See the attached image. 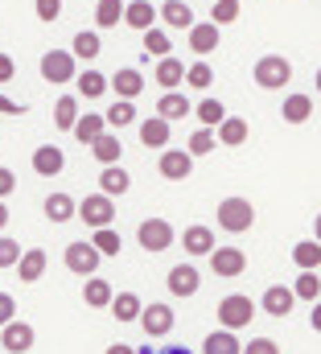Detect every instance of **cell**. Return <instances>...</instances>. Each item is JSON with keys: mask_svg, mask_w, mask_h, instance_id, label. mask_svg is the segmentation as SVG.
<instances>
[{"mask_svg": "<svg viewBox=\"0 0 321 354\" xmlns=\"http://www.w3.org/2000/svg\"><path fill=\"white\" fill-rule=\"evenodd\" d=\"M136 354H157V351H153V346H140V351H136Z\"/></svg>", "mask_w": 321, "mask_h": 354, "instance_id": "cell-58", "label": "cell"}, {"mask_svg": "<svg viewBox=\"0 0 321 354\" xmlns=\"http://www.w3.org/2000/svg\"><path fill=\"white\" fill-rule=\"evenodd\" d=\"M243 140H247V120L227 115V120L219 124V145H243Z\"/></svg>", "mask_w": 321, "mask_h": 354, "instance_id": "cell-38", "label": "cell"}, {"mask_svg": "<svg viewBox=\"0 0 321 354\" xmlns=\"http://www.w3.org/2000/svg\"><path fill=\"white\" fill-rule=\"evenodd\" d=\"M25 107L17 103V99H8V95H0V115H21Z\"/></svg>", "mask_w": 321, "mask_h": 354, "instance_id": "cell-52", "label": "cell"}, {"mask_svg": "<svg viewBox=\"0 0 321 354\" xmlns=\"http://www.w3.org/2000/svg\"><path fill=\"white\" fill-rule=\"evenodd\" d=\"M62 165H66V157H62L58 145H42V149L33 153V174L37 177H58L62 174Z\"/></svg>", "mask_w": 321, "mask_h": 354, "instance_id": "cell-18", "label": "cell"}, {"mask_svg": "<svg viewBox=\"0 0 321 354\" xmlns=\"http://www.w3.org/2000/svg\"><path fill=\"white\" fill-rule=\"evenodd\" d=\"M0 346L8 354H29V346H33V326L12 317L8 326H0Z\"/></svg>", "mask_w": 321, "mask_h": 354, "instance_id": "cell-10", "label": "cell"}, {"mask_svg": "<svg viewBox=\"0 0 321 354\" xmlns=\"http://www.w3.org/2000/svg\"><path fill=\"white\" fill-rule=\"evenodd\" d=\"M33 8H37L42 21H58L62 17V0H33Z\"/></svg>", "mask_w": 321, "mask_h": 354, "instance_id": "cell-47", "label": "cell"}, {"mask_svg": "<svg viewBox=\"0 0 321 354\" xmlns=\"http://www.w3.org/2000/svg\"><path fill=\"white\" fill-rule=\"evenodd\" d=\"M185 83H190L194 91H206L210 83H214V71H210V62H206V58H198V62L185 71Z\"/></svg>", "mask_w": 321, "mask_h": 354, "instance_id": "cell-42", "label": "cell"}, {"mask_svg": "<svg viewBox=\"0 0 321 354\" xmlns=\"http://www.w3.org/2000/svg\"><path fill=\"white\" fill-rule=\"evenodd\" d=\"M181 248H185L190 256H210V252H214V231L202 227V223H194V227L181 231Z\"/></svg>", "mask_w": 321, "mask_h": 354, "instance_id": "cell-15", "label": "cell"}, {"mask_svg": "<svg viewBox=\"0 0 321 354\" xmlns=\"http://www.w3.org/2000/svg\"><path fill=\"white\" fill-rule=\"evenodd\" d=\"M219 227L227 231V235H243V231H251V223H255V206L239 198V194H231V198H223L219 202Z\"/></svg>", "mask_w": 321, "mask_h": 354, "instance_id": "cell-1", "label": "cell"}, {"mask_svg": "<svg viewBox=\"0 0 321 354\" xmlns=\"http://www.w3.org/2000/svg\"><path fill=\"white\" fill-rule=\"evenodd\" d=\"M157 17H160V8H153V0H132L128 12H124V25L149 33V29H157Z\"/></svg>", "mask_w": 321, "mask_h": 354, "instance_id": "cell-17", "label": "cell"}, {"mask_svg": "<svg viewBox=\"0 0 321 354\" xmlns=\"http://www.w3.org/2000/svg\"><path fill=\"white\" fill-rule=\"evenodd\" d=\"M309 326H313V330H318V334H321V301H318V305H313V313H309Z\"/></svg>", "mask_w": 321, "mask_h": 354, "instance_id": "cell-54", "label": "cell"}, {"mask_svg": "<svg viewBox=\"0 0 321 354\" xmlns=\"http://www.w3.org/2000/svg\"><path fill=\"white\" fill-rule=\"evenodd\" d=\"M111 313H116V322H140L145 305H140V297H136V292H116Z\"/></svg>", "mask_w": 321, "mask_h": 354, "instance_id": "cell-33", "label": "cell"}, {"mask_svg": "<svg viewBox=\"0 0 321 354\" xmlns=\"http://www.w3.org/2000/svg\"><path fill=\"white\" fill-rule=\"evenodd\" d=\"M103 260V252L95 248V243H66V256H62V264L71 268L75 276H95V268Z\"/></svg>", "mask_w": 321, "mask_h": 354, "instance_id": "cell-4", "label": "cell"}, {"mask_svg": "<svg viewBox=\"0 0 321 354\" xmlns=\"http://www.w3.org/2000/svg\"><path fill=\"white\" fill-rule=\"evenodd\" d=\"M75 214H79V202L71 194H50L46 198V218L50 223H71Z\"/></svg>", "mask_w": 321, "mask_h": 354, "instance_id": "cell-22", "label": "cell"}, {"mask_svg": "<svg viewBox=\"0 0 321 354\" xmlns=\"http://www.w3.org/2000/svg\"><path fill=\"white\" fill-rule=\"evenodd\" d=\"M140 145L145 149H165L169 145V120H160V115L140 120Z\"/></svg>", "mask_w": 321, "mask_h": 354, "instance_id": "cell-21", "label": "cell"}, {"mask_svg": "<svg viewBox=\"0 0 321 354\" xmlns=\"http://www.w3.org/2000/svg\"><path fill=\"white\" fill-rule=\"evenodd\" d=\"M103 115H107V128H128V124H136V107H132V99H116V107L103 111Z\"/></svg>", "mask_w": 321, "mask_h": 354, "instance_id": "cell-39", "label": "cell"}, {"mask_svg": "<svg viewBox=\"0 0 321 354\" xmlns=\"http://www.w3.org/2000/svg\"><path fill=\"white\" fill-rule=\"evenodd\" d=\"M210 4H214V0H210Z\"/></svg>", "mask_w": 321, "mask_h": 354, "instance_id": "cell-60", "label": "cell"}, {"mask_svg": "<svg viewBox=\"0 0 321 354\" xmlns=\"http://www.w3.org/2000/svg\"><path fill=\"white\" fill-rule=\"evenodd\" d=\"M103 354H136V351H132L128 342H111V346H107V351H103Z\"/></svg>", "mask_w": 321, "mask_h": 354, "instance_id": "cell-53", "label": "cell"}, {"mask_svg": "<svg viewBox=\"0 0 321 354\" xmlns=\"http://www.w3.org/2000/svg\"><path fill=\"white\" fill-rule=\"evenodd\" d=\"M185 149H190V157H206V153L214 149V132H210V128H198V132L190 136Z\"/></svg>", "mask_w": 321, "mask_h": 354, "instance_id": "cell-45", "label": "cell"}, {"mask_svg": "<svg viewBox=\"0 0 321 354\" xmlns=\"http://www.w3.org/2000/svg\"><path fill=\"white\" fill-rule=\"evenodd\" d=\"M190 50H194L198 58L214 54V50H219V25H214V21H198V25L190 29Z\"/></svg>", "mask_w": 321, "mask_h": 354, "instance_id": "cell-14", "label": "cell"}, {"mask_svg": "<svg viewBox=\"0 0 321 354\" xmlns=\"http://www.w3.org/2000/svg\"><path fill=\"white\" fill-rule=\"evenodd\" d=\"M313 87H318V95H321V71H318V79H313Z\"/></svg>", "mask_w": 321, "mask_h": 354, "instance_id": "cell-59", "label": "cell"}, {"mask_svg": "<svg viewBox=\"0 0 321 354\" xmlns=\"http://www.w3.org/2000/svg\"><path fill=\"white\" fill-rule=\"evenodd\" d=\"M124 12H128L124 0H95V25L99 29H116L124 21Z\"/></svg>", "mask_w": 321, "mask_h": 354, "instance_id": "cell-29", "label": "cell"}, {"mask_svg": "<svg viewBox=\"0 0 321 354\" xmlns=\"http://www.w3.org/2000/svg\"><path fill=\"white\" fill-rule=\"evenodd\" d=\"M12 309H17V305H12V297H8V292H0V326H8V322H12Z\"/></svg>", "mask_w": 321, "mask_h": 354, "instance_id": "cell-51", "label": "cell"}, {"mask_svg": "<svg viewBox=\"0 0 321 354\" xmlns=\"http://www.w3.org/2000/svg\"><path fill=\"white\" fill-rule=\"evenodd\" d=\"M71 46H75L71 54H75V58H82V62H95V58H99V50H103V46H99V33H91V29L75 33V41H71Z\"/></svg>", "mask_w": 321, "mask_h": 354, "instance_id": "cell-36", "label": "cell"}, {"mask_svg": "<svg viewBox=\"0 0 321 354\" xmlns=\"http://www.w3.org/2000/svg\"><path fill=\"white\" fill-rule=\"evenodd\" d=\"M79 218H82V223H91L95 231H99V227H111L116 206H111V198H107V194H86V198L79 202Z\"/></svg>", "mask_w": 321, "mask_h": 354, "instance_id": "cell-7", "label": "cell"}, {"mask_svg": "<svg viewBox=\"0 0 321 354\" xmlns=\"http://www.w3.org/2000/svg\"><path fill=\"white\" fill-rule=\"evenodd\" d=\"M75 83H79L82 99H103V95L111 91V79H107V75H99V71H82V79H75Z\"/></svg>", "mask_w": 321, "mask_h": 354, "instance_id": "cell-34", "label": "cell"}, {"mask_svg": "<svg viewBox=\"0 0 321 354\" xmlns=\"http://www.w3.org/2000/svg\"><path fill=\"white\" fill-rule=\"evenodd\" d=\"M243 354H280V342L276 338H255V342H247Z\"/></svg>", "mask_w": 321, "mask_h": 354, "instance_id": "cell-48", "label": "cell"}, {"mask_svg": "<svg viewBox=\"0 0 321 354\" xmlns=\"http://www.w3.org/2000/svg\"><path fill=\"white\" fill-rule=\"evenodd\" d=\"M42 79H46V83H71V79H79V75H75V54H71V50H50V54H42Z\"/></svg>", "mask_w": 321, "mask_h": 354, "instance_id": "cell-5", "label": "cell"}, {"mask_svg": "<svg viewBox=\"0 0 321 354\" xmlns=\"http://www.w3.org/2000/svg\"><path fill=\"white\" fill-rule=\"evenodd\" d=\"M103 132H107V115H99V111H82L79 124H75V136H79L82 145H95Z\"/></svg>", "mask_w": 321, "mask_h": 354, "instance_id": "cell-23", "label": "cell"}, {"mask_svg": "<svg viewBox=\"0 0 321 354\" xmlns=\"http://www.w3.org/2000/svg\"><path fill=\"white\" fill-rule=\"evenodd\" d=\"M190 111H194V107H190V99H185L181 91H165V95L157 99V115L169 120V124H173V120H185Z\"/></svg>", "mask_w": 321, "mask_h": 354, "instance_id": "cell-19", "label": "cell"}, {"mask_svg": "<svg viewBox=\"0 0 321 354\" xmlns=\"http://www.w3.org/2000/svg\"><path fill=\"white\" fill-rule=\"evenodd\" d=\"M8 227V206H4V198H0V231Z\"/></svg>", "mask_w": 321, "mask_h": 354, "instance_id": "cell-55", "label": "cell"}, {"mask_svg": "<svg viewBox=\"0 0 321 354\" xmlns=\"http://www.w3.org/2000/svg\"><path fill=\"white\" fill-rule=\"evenodd\" d=\"M264 313H272V317H288L293 313V305H297V292L293 288H284V284H272V288H264Z\"/></svg>", "mask_w": 321, "mask_h": 354, "instance_id": "cell-13", "label": "cell"}, {"mask_svg": "<svg viewBox=\"0 0 321 354\" xmlns=\"http://www.w3.org/2000/svg\"><path fill=\"white\" fill-rule=\"evenodd\" d=\"M293 292H297V301H313V305H318V301H321V276L301 272V276H297V284H293Z\"/></svg>", "mask_w": 321, "mask_h": 354, "instance_id": "cell-40", "label": "cell"}, {"mask_svg": "<svg viewBox=\"0 0 321 354\" xmlns=\"http://www.w3.org/2000/svg\"><path fill=\"white\" fill-rule=\"evenodd\" d=\"M17 276H21L25 284L42 280V276H46V252H37V248H33V252H25V256H21V264H17Z\"/></svg>", "mask_w": 321, "mask_h": 354, "instance_id": "cell-35", "label": "cell"}, {"mask_svg": "<svg viewBox=\"0 0 321 354\" xmlns=\"http://www.w3.org/2000/svg\"><path fill=\"white\" fill-rule=\"evenodd\" d=\"M136 239H140V248L145 252H165V248H173V227L165 223V218H145L140 227H136Z\"/></svg>", "mask_w": 321, "mask_h": 354, "instance_id": "cell-6", "label": "cell"}, {"mask_svg": "<svg viewBox=\"0 0 321 354\" xmlns=\"http://www.w3.org/2000/svg\"><path fill=\"white\" fill-rule=\"evenodd\" d=\"M185 71H190V66H181V58L169 54V58H160L157 62V75H153V79H157L165 91H177L181 87V79H185Z\"/></svg>", "mask_w": 321, "mask_h": 354, "instance_id": "cell-27", "label": "cell"}, {"mask_svg": "<svg viewBox=\"0 0 321 354\" xmlns=\"http://www.w3.org/2000/svg\"><path fill=\"white\" fill-rule=\"evenodd\" d=\"M111 87H116V95H120V99H136V95L145 91V75H140L136 66L116 71V75H111Z\"/></svg>", "mask_w": 321, "mask_h": 354, "instance_id": "cell-25", "label": "cell"}, {"mask_svg": "<svg viewBox=\"0 0 321 354\" xmlns=\"http://www.w3.org/2000/svg\"><path fill=\"white\" fill-rule=\"evenodd\" d=\"M210 268H214V276H243L247 272V256H243L235 243H227V248H214L210 252Z\"/></svg>", "mask_w": 321, "mask_h": 354, "instance_id": "cell-9", "label": "cell"}, {"mask_svg": "<svg viewBox=\"0 0 321 354\" xmlns=\"http://www.w3.org/2000/svg\"><path fill=\"white\" fill-rule=\"evenodd\" d=\"M157 169L169 181H185V177L194 174V157H190V149H160Z\"/></svg>", "mask_w": 321, "mask_h": 354, "instance_id": "cell-8", "label": "cell"}, {"mask_svg": "<svg viewBox=\"0 0 321 354\" xmlns=\"http://www.w3.org/2000/svg\"><path fill=\"white\" fill-rule=\"evenodd\" d=\"M293 264L301 268V272H318L321 268V243L318 239H301V243L293 248Z\"/></svg>", "mask_w": 321, "mask_h": 354, "instance_id": "cell-30", "label": "cell"}, {"mask_svg": "<svg viewBox=\"0 0 321 354\" xmlns=\"http://www.w3.org/2000/svg\"><path fill=\"white\" fill-rule=\"evenodd\" d=\"M194 115L202 120V128H219V124L227 120V107H223L219 99H202V103L194 107Z\"/></svg>", "mask_w": 321, "mask_h": 354, "instance_id": "cell-37", "label": "cell"}, {"mask_svg": "<svg viewBox=\"0 0 321 354\" xmlns=\"http://www.w3.org/2000/svg\"><path fill=\"white\" fill-rule=\"evenodd\" d=\"M202 354H243V342L235 338V330H214V334H206Z\"/></svg>", "mask_w": 321, "mask_h": 354, "instance_id": "cell-24", "label": "cell"}, {"mask_svg": "<svg viewBox=\"0 0 321 354\" xmlns=\"http://www.w3.org/2000/svg\"><path fill=\"white\" fill-rule=\"evenodd\" d=\"M140 326H145V334H149V338H165V334L173 330V309H169L165 301L145 305V313H140Z\"/></svg>", "mask_w": 321, "mask_h": 354, "instance_id": "cell-11", "label": "cell"}, {"mask_svg": "<svg viewBox=\"0 0 321 354\" xmlns=\"http://www.w3.org/2000/svg\"><path fill=\"white\" fill-rule=\"evenodd\" d=\"M157 354H194V351H185V346H165V351H157Z\"/></svg>", "mask_w": 321, "mask_h": 354, "instance_id": "cell-56", "label": "cell"}, {"mask_svg": "<svg viewBox=\"0 0 321 354\" xmlns=\"http://www.w3.org/2000/svg\"><path fill=\"white\" fill-rule=\"evenodd\" d=\"M169 50H173V41H169V33H165V29H149V33H145V54L169 58Z\"/></svg>", "mask_w": 321, "mask_h": 354, "instance_id": "cell-43", "label": "cell"}, {"mask_svg": "<svg viewBox=\"0 0 321 354\" xmlns=\"http://www.w3.org/2000/svg\"><path fill=\"white\" fill-rule=\"evenodd\" d=\"M12 189H17V174H12V169H4V165H0V198H8V194H12Z\"/></svg>", "mask_w": 321, "mask_h": 354, "instance_id": "cell-49", "label": "cell"}, {"mask_svg": "<svg viewBox=\"0 0 321 354\" xmlns=\"http://www.w3.org/2000/svg\"><path fill=\"white\" fill-rule=\"evenodd\" d=\"M21 256H25V252H21V243L0 235V268H17V264H21Z\"/></svg>", "mask_w": 321, "mask_h": 354, "instance_id": "cell-46", "label": "cell"}, {"mask_svg": "<svg viewBox=\"0 0 321 354\" xmlns=\"http://www.w3.org/2000/svg\"><path fill=\"white\" fill-rule=\"evenodd\" d=\"M160 21L169 25V29H194L198 21H194V8L185 4V0H160Z\"/></svg>", "mask_w": 321, "mask_h": 354, "instance_id": "cell-16", "label": "cell"}, {"mask_svg": "<svg viewBox=\"0 0 321 354\" xmlns=\"http://www.w3.org/2000/svg\"><path fill=\"white\" fill-rule=\"evenodd\" d=\"M91 153H95V161H99V165H120V157H124V145H120V136L103 132V136L91 145Z\"/></svg>", "mask_w": 321, "mask_h": 354, "instance_id": "cell-28", "label": "cell"}, {"mask_svg": "<svg viewBox=\"0 0 321 354\" xmlns=\"http://www.w3.org/2000/svg\"><path fill=\"white\" fill-rule=\"evenodd\" d=\"M8 79H17V62L8 54H0V83H8Z\"/></svg>", "mask_w": 321, "mask_h": 354, "instance_id": "cell-50", "label": "cell"}, {"mask_svg": "<svg viewBox=\"0 0 321 354\" xmlns=\"http://www.w3.org/2000/svg\"><path fill=\"white\" fill-rule=\"evenodd\" d=\"M128 185H132V177L124 174L120 165H103V174H99V194L120 198V194H128Z\"/></svg>", "mask_w": 321, "mask_h": 354, "instance_id": "cell-26", "label": "cell"}, {"mask_svg": "<svg viewBox=\"0 0 321 354\" xmlns=\"http://www.w3.org/2000/svg\"><path fill=\"white\" fill-rule=\"evenodd\" d=\"M91 243H95V248H99L103 256H120V248H124V243H120V231H116V227H99V231L91 235Z\"/></svg>", "mask_w": 321, "mask_h": 354, "instance_id": "cell-41", "label": "cell"}, {"mask_svg": "<svg viewBox=\"0 0 321 354\" xmlns=\"http://www.w3.org/2000/svg\"><path fill=\"white\" fill-rule=\"evenodd\" d=\"M313 239H318V243H321V214H318V218H313Z\"/></svg>", "mask_w": 321, "mask_h": 354, "instance_id": "cell-57", "label": "cell"}, {"mask_svg": "<svg viewBox=\"0 0 321 354\" xmlns=\"http://www.w3.org/2000/svg\"><path fill=\"white\" fill-rule=\"evenodd\" d=\"M210 21H214L219 29H223V25H231V21H239V0H214Z\"/></svg>", "mask_w": 321, "mask_h": 354, "instance_id": "cell-44", "label": "cell"}, {"mask_svg": "<svg viewBox=\"0 0 321 354\" xmlns=\"http://www.w3.org/2000/svg\"><path fill=\"white\" fill-rule=\"evenodd\" d=\"M280 115H284L288 124H305V120L313 115V99H309V95H288V99L280 103Z\"/></svg>", "mask_w": 321, "mask_h": 354, "instance_id": "cell-32", "label": "cell"}, {"mask_svg": "<svg viewBox=\"0 0 321 354\" xmlns=\"http://www.w3.org/2000/svg\"><path fill=\"white\" fill-rule=\"evenodd\" d=\"M54 124L62 132H75V124H79V95H62L54 103Z\"/></svg>", "mask_w": 321, "mask_h": 354, "instance_id": "cell-31", "label": "cell"}, {"mask_svg": "<svg viewBox=\"0 0 321 354\" xmlns=\"http://www.w3.org/2000/svg\"><path fill=\"white\" fill-rule=\"evenodd\" d=\"M165 284H169V292H173V297H194V292L202 288V276H198V268H194V264H173Z\"/></svg>", "mask_w": 321, "mask_h": 354, "instance_id": "cell-12", "label": "cell"}, {"mask_svg": "<svg viewBox=\"0 0 321 354\" xmlns=\"http://www.w3.org/2000/svg\"><path fill=\"white\" fill-rule=\"evenodd\" d=\"M82 301H86L91 309H107V305L116 301V292H111V284H107L103 276H86V284H82Z\"/></svg>", "mask_w": 321, "mask_h": 354, "instance_id": "cell-20", "label": "cell"}, {"mask_svg": "<svg viewBox=\"0 0 321 354\" xmlns=\"http://www.w3.org/2000/svg\"><path fill=\"white\" fill-rule=\"evenodd\" d=\"M251 317H255V301H251V297L231 292V297L219 301V322H223V330H247Z\"/></svg>", "mask_w": 321, "mask_h": 354, "instance_id": "cell-3", "label": "cell"}, {"mask_svg": "<svg viewBox=\"0 0 321 354\" xmlns=\"http://www.w3.org/2000/svg\"><path fill=\"white\" fill-rule=\"evenodd\" d=\"M251 79H255L259 91H280V87H288V79H293V62L280 58V54H264V58L255 62Z\"/></svg>", "mask_w": 321, "mask_h": 354, "instance_id": "cell-2", "label": "cell"}]
</instances>
